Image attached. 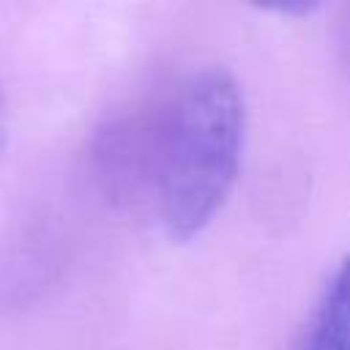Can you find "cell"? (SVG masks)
Segmentation results:
<instances>
[{
	"label": "cell",
	"mask_w": 350,
	"mask_h": 350,
	"mask_svg": "<svg viewBox=\"0 0 350 350\" xmlns=\"http://www.w3.org/2000/svg\"><path fill=\"white\" fill-rule=\"evenodd\" d=\"M246 107L238 79L211 66L167 98L153 213L175 241L200 235L227 202L243 150Z\"/></svg>",
	"instance_id": "obj_1"
},
{
	"label": "cell",
	"mask_w": 350,
	"mask_h": 350,
	"mask_svg": "<svg viewBox=\"0 0 350 350\" xmlns=\"http://www.w3.org/2000/svg\"><path fill=\"white\" fill-rule=\"evenodd\" d=\"M167 101L137 107L107 120L90 142V170L101 194L120 211L156 205Z\"/></svg>",
	"instance_id": "obj_2"
},
{
	"label": "cell",
	"mask_w": 350,
	"mask_h": 350,
	"mask_svg": "<svg viewBox=\"0 0 350 350\" xmlns=\"http://www.w3.org/2000/svg\"><path fill=\"white\" fill-rule=\"evenodd\" d=\"M295 350H350V254L323 287Z\"/></svg>",
	"instance_id": "obj_3"
},
{
	"label": "cell",
	"mask_w": 350,
	"mask_h": 350,
	"mask_svg": "<svg viewBox=\"0 0 350 350\" xmlns=\"http://www.w3.org/2000/svg\"><path fill=\"white\" fill-rule=\"evenodd\" d=\"M339 46H342L345 66L350 71V5H345L342 8V16H339Z\"/></svg>",
	"instance_id": "obj_4"
},
{
	"label": "cell",
	"mask_w": 350,
	"mask_h": 350,
	"mask_svg": "<svg viewBox=\"0 0 350 350\" xmlns=\"http://www.w3.org/2000/svg\"><path fill=\"white\" fill-rule=\"evenodd\" d=\"M5 145V104H3V93H0V153Z\"/></svg>",
	"instance_id": "obj_5"
}]
</instances>
